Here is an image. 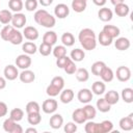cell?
I'll use <instances>...</instances> for the list:
<instances>
[{
    "mask_svg": "<svg viewBox=\"0 0 133 133\" xmlns=\"http://www.w3.org/2000/svg\"><path fill=\"white\" fill-rule=\"evenodd\" d=\"M78 39L84 50L91 51L97 47L96 33L90 28H83L78 35Z\"/></svg>",
    "mask_w": 133,
    "mask_h": 133,
    "instance_id": "6da1fadb",
    "label": "cell"
},
{
    "mask_svg": "<svg viewBox=\"0 0 133 133\" xmlns=\"http://www.w3.org/2000/svg\"><path fill=\"white\" fill-rule=\"evenodd\" d=\"M33 18H34V21L38 25H41L43 27H46V28H52V27H54V25L56 23L55 17L50 15L46 9L36 10Z\"/></svg>",
    "mask_w": 133,
    "mask_h": 133,
    "instance_id": "7a4b0ae2",
    "label": "cell"
},
{
    "mask_svg": "<svg viewBox=\"0 0 133 133\" xmlns=\"http://www.w3.org/2000/svg\"><path fill=\"white\" fill-rule=\"evenodd\" d=\"M3 130L7 133H23V128L10 117L3 122Z\"/></svg>",
    "mask_w": 133,
    "mask_h": 133,
    "instance_id": "3957f363",
    "label": "cell"
},
{
    "mask_svg": "<svg viewBox=\"0 0 133 133\" xmlns=\"http://www.w3.org/2000/svg\"><path fill=\"white\" fill-rule=\"evenodd\" d=\"M116 78L118 81L121 82H127L130 80L131 78V70L128 68V66H125V65H121L116 69Z\"/></svg>",
    "mask_w": 133,
    "mask_h": 133,
    "instance_id": "277c9868",
    "label": "cell"
},
{
    "mask_svg": "<svg viewBox=\"0 0 133 133\" xmlns=\"http://www.w3.org/2000/svg\"><path fill=\"white\" fill-rule=\"evenodd\" d=\"M57 106H58L57 101L54 100V99H52V98H50V99L45 100L43 102V104H42V110L45 113H48V114L54 113L56 111V109H57Z\"/></svg>",
    "mask_w": 133,
    "mask_h": 133,
    "instance_id": "5b68a950",
    "label": "cell"
},
{
    "mask_svg": "<svg viewBox=\"0 0 133 133\" xmlns=\"http://www.w3.org/2000/svg\"><path fill=\"white\" fill-rule=\"evenodd\" d=\"M16 65L22 70H26L31 65V58L28 54H21L16 58Z\"/></svg>",
    "mask_w": 133,
    "mask_h": 133,
    "instance_id": "8992f818",
    "label": "cell"
},
{
    "mask_svg": "<svg viewBox=\"0 0 133 133\" xmlns=\"http://www.w3.org/2000/svg\"><path fill=\"white\" fill-rule=\"evenodd\" d=\"M92 97H94V94L88 88H81L78 91V95H77V98H78L79 102L80 103H83V104L89 103L92 100Z\"/></svg>",
    "mask_w": 133,
    "mask_h": 133,
    "instance_id": "52a82bcc",
    "label": "cell"
},
{
    "mask_svg": "<svg viewBox=\"0 0 133 133\" xmlns=\"http://www.w3.org/2000/svg\"><path fill=\"white\" fill-rule=\"evenodd\" d=\"M27 22L26 16L22 12H16L15 15H12L11 18V24L15 28H23L25 26Z\"/></svg>",
    "mask_w": 133,
    "mask_h": 133,
    "instance_id": "ba28073f",
    "label": "cell"
},
{
    "mask_svg": "<svg viewBox=\"0 0 133 133\" xmlns=\"http://www.w3.org/2000/svg\"><path fill=\"white\" fill-rule=\"evenodd\" d=\"M54 15L58 19H64L70 15V8L64 3H59L54 8Z\"/></svg>",
    "mask_w": 133,
    "mask_h": 133,
    "instance_id": "9c48e42d",
    "label": "cell"
},
{
    "mask_svg": "<svg viewBox=\"0 0 133 133\" xmlns=\"http://www.w3.org/2000/svg\"><path fill=\"white\" fill-rule=\"evenodd\" d=\"M3 74H4V77L6 80H9V81H12L15 79H17V77H19V71H18V68L12 65V64H8L5 66L4 71H3Z\"/></svg>",
    "mask_w": 133,
    "mask_h": 133,
    "instance_id": "30bf717a",
    "label": "cell"
},
{
    "mask_svg": "<svg viewBox=\"0 0 133 133\" xmlns=\"http://www.w3.org/2000/svg\"><path fill=\"white\" fill-rule=\"evenodd\" d=\"M23 36L28 41H35L38 38V30L33 26H26L23 31Z\"/></svg>",
    "mask_w": 133,
    "mask_h": 133,
    "instance_id": "8fae6325",
    "label": "cell"
},
{
    "mask_svg": "<svg viewBox=\"0 0 133 133\" xmlns=\"http://www.w3.org/2000/svg\"><path fill=\"white\" fill-rule=\"evenodd\" d=\"M119 128L124 131H131L133 129V113H130L128 116H125L119 119Z\"/></svg>",
    "mask_w": 133,
    "mask_h": 133,
    "instance_id": "7c38bea8",
    "label": "cell"
},
{
    "mask_svg": "<svg viewBox=\"0 0 133 133\" xmlns=\"http://www.w3.org/2000/svg\"><path fill=\"white\" fill-rule=\"evenodd\" d=\"M19 78L23 83H31L35 80V74L34 72L26 69V70H23L21 74H19Z\"/></svg>",
    "mask_w": 133,
    "mask_h": 133,
    "instance_id": "4fadbf2b",
    "label": "cell"
},
{
    "mask_svg": "<svg viewBox=\"0 0 133 133\" xmlns=\"http://www.w3.org/2000/svg\"><path fill=\"white\" fill-rule=\"evenodd\" d=\"M112 17H113V12L108 7H102L98 11V18L101 21H103V22H109V21H111Z\"/></svg>",
    "mask_w": 133,
    "mask_h": 133,
    "instance_id": "5bb4252c",
    "label": "cell"
},
{
    "mask_svg": "<svg viewBox=\"0 0 133 133\" xmlns=\"http://www.w3.org/2000/svg\"><path fill=\"white\" fill-rule=\"evenodd\" d=\"M102 31H104V32H105L107 35H109L112 39L118 37V35H119V33H121L119 28L116 27V26H114V25H105V26L103 27V30H102Z\"/></svg>",
    "mask_w": 133,
    "mask_h": 133,
    "instance_id": "9a60e30c",
    "label": "cell"
},
{
    "mask_svg": "<svg viewBox=\"0 0 133 133\" xmlns=\"http://www.w3.org/2000/svg\"><path fill=\"white\" fill-rule=\"evenodd\" d=\"M114 46L117 50L125 51V50H128L130 48L131 43L127 37H116V39L114 42Z\"/></svg>",
    "mask_w": 133,
    "mask_h": 133,
    "instance_id": "2e32d148",
    "label": "cell"
},
{
    "mask_svg": "<svg viewBox=\"0 0 133 133\" xmlns=\"http://www.w3.org/2000/svg\"><path fill=\"white\" fill-rule=\"evenodd\" d=\"M49 124H50V127L52 129H59L62 125H63V117L61 116V114L59 113H55L53 114L51 117H50V121H49Z\"/></svg>",
    "mask_w": 133,
    "mask_h": 133,
    "instance_id": "e0dca14e",
    "label": "cell"
},
{
    "mask_svg": "<svg viewBox=\"0 0 133 133\" xmlns=\"http://www.w3.org/2000/svg\"><path fill=\"white\" fill-rule=\"evenodd\" d=\"M61 103L63 104H69L73 101L74 99V91L71 88H66V89H62L60 91V97H59Z\"/></svg>",
    "mask_w": 133,
    "mask_h": 133,
    "instance_id": "ac0fdd59",
    "label": "cell"
},
{
    "mask_svg": "<svg viewBox=\"0 0 133 133\" xmlns=\"http://www.w3.org/2000/svg\"><path fill=\"white\" fill-rule=\"evenodd\" d=\"M100 77H101V79H102L103 82H111L113 80V78H114V73H113V71L110 68H108L106 65L103 69V71L101 72Z\"/></svg>",
    "mask_w": 133,
    "mask_h": 133,
    "instance_id": "d6986e66",
    "label": "cell"
},
{
    "mask_svg": "<svg viewBox=\"0 0 133 133\" xmlns=\"http://www.w3.org/2000/svg\"><path fill=\"white\" fill-rule=\"evenodd\" d=\"M72 117H73V121L76 123V124H84L87 119L85 117V114L82 110V108H78L76 109L73 114H72Z\"/></svg>",
    "mask_w": 133,
    "mask_h": 133,
    "instance_id": "ffe728a7",
    "label": "cell"
},
{
    "mask_svg": "<svg viewBox=\"0 0 133 133\" xmlns=\"http://www.w3.org/2000/svg\"><path fill=\"white\" fill-rule=\"evenodd\" d=\"M105 90H106V85L103 81H96L91 85V91L95 95H98V96L103 95Z\"/></svg>",
    "mask_w": 133,
    "mask_h": 133,
    "instance_id": "44dd1931",
    "label": "cell"
},
{
    "mask_svg": "<svg viewBox=\"0 0 133 133\" xmlns=\"http://www.w3.org/2000/svg\"><path fill=\"white\" fill-rule=\"evenodd\" d=\"M114 12L116 14V16L118 17H126L129 12H130V8L127 4L125 3H121V4H116L114 5Z\"/></svg>",
    "mask_w": 133,
    "mask_h": 133,
    "instance_id": "7402d4cb",
    "label": "cell"
},
{
    "mask_svg": "<svg viewBox=\"0 0 133 133\" xmlns=\"http://www.w3.org/2000/svg\"><path fill=\"white\" fill-rule=\"evenodd\" d=\"M23 37H24L23 33H21L19 30H17L15 28V30L12 31V33L10 34V36L8 38V42L11 43L12 45H20L23 42Z\"/></svg>",
    "mask_w": 133,
    "mask_h": 133,
    "instance_id": "603a6c76",
    "label": "cell"
},
{
    "mask_svg": "<svg viewBox=\"0 0 133 133\" xmlns=\"http://www.w3.org/2000/svg\"><path fill=\"white\" fill-rule=\"evenodd\" d=\"M75 75H76V79L79 81V82H86L88 79H89V73L86 69L84 68H80V69H77L76 72H75Z\"/></svg>",
    "mask_w": 133,
    "mask_h": 133,
    "instance_id": "cb8c5ba5",
    "label": "cell"
},
{
    "mask_svg": "<svg viewBox=\"0 0 133 133\" xmlns=\"http://www.w3.org/2000/svg\"><path fill=\"white\" fill-rule=\"evenodd\" d=\"M104 99L112 106V105H114V104H116V103L118 102V100H119V95H118L117 91H115V90H109V91H107V92L105 94Z\"/></svg>",
    "mask_w": 133,
    "mask_h": 133,
    "instance_id": "d4e9b609",
    "label": "cell"
},
{
    "mask_svg": "<svg viewBox=\"0 0 133 133\" xmlns=\"http://www.w3.org/2000/svg\"><path fill=\"white\" fill-rule=\"evenodd\" d=\"M96 106H97V109H98L100 112H103V113L108 112V111H110V109H111V105H110L104 98H100V99L97 101Z\"/></svg>",
    "mask_w": 133,
    "mask_h": 133,
    "instance_id": "484cf974",
    "label": "cell"
},
{
    "mask_svg": "<svg viewBox=\"0 0 133 133\" xmlns=\"http://www.w3.org/2000/svg\"><path fill=\"white\" fill-rule=\"evenodd\" d=\"M82 110H83V112H84V114H85V117H86V119H94L95 117H96V115H97V110H96V108L92 106V105H90V104H86L83 108H82Z\"/></svg>",
    "mask_w": 133,
    "mask_h": 133,
    "instance_id": "4316f807",
    "label": "cell"
},
{
    "mask_svg": "<svg viewBox=\"0 0 133 133\" xmlns=\"http://www.w3.org/2000/svg\"><path fill=\"white\" fill-rule=\"evenodd\" d=\"M57 42V34L54 31H47L43 36V43L53 46Z\"/></svg>",
    "mask_w": 133,
    "mask_h": 133,
    "instance_id": "83f0119b",
    "label": "cell"
},
{
    "mask_svg": "<svg viewBox=\"0 0 133 133\" xmlns=\"http://www.w3.org/2000/svg\"><path fill=\"white\" fill-rule=\"evenodd\" d=\"M84 57H85V53H84V51L82 49L77 48V49L72 50V52H71V59L73 61H75V62L82 61L84 59Z\"/></svg>",
    "mask_w": 133,
    "mask_h": 133,
    "instance_id": "f1b7e54d",
    "label": "cell"
},
{
    "mask_svg": "<svg viewBox=\"0 0 133 133\" xmlns=\"http://www.w3.org/2000/svg\"><path fill=\"white\" fill-rule=\"evenodd\" d=\"M86 6H87V3L84 0H73L72 1V8L76 12H82V11H84L85 8H86Z\"/></svg>",
    "mask_w": 133,
    "mask_h": 133,
    "instance_id": "f546056e",
    "label": "cell"
},
{
    "mask_svg": "<svg viewBox=\"0 0 133 133\" xmlns=\"http://www.w3.org/2000/svg\"><path fill=\"white\" fill-rule=\"evenodd\" d=\"M22 50L24 51L25 54H28V55H32L34 54L36 51H37V47L34 43L32 42H26L22 45Z\"/></svg>",
    "mask_w": 133,
    "mask_h": 133,
    "instance_id": "4dcf8cb0",
    "label": "cell"
},
{
    "mask_svg": "<svg viewBox=\"0 0 133 133\" xmlns=\"http://www.w3.org/2000/svg\"><path fill=\"white\" fill-rule=\"evenodd\" d=\"M8 7L11 11L15 12H21V10L24 7V3L22 0H9L8 1Z\"/></svg>",
    "mask_w": 133,
    "mask_h": 133,
    "instance_id": "1f68e13d",
    "label": "cell"
},
{
    "mask_svg": "<svg viewBox=\"0 0 133 133\" xmlns=\"http://www.w3.org/2000/svg\"><path fill=\"white\" fill-rule=\"evenodd\" d=\"M61 43L65 47H72L75 44V37L71 32H64L61 35Z\"/></svg>",
    "mask_w": 133,
    "mask_h": 133,
    "instance_id": "d6a6232c",
    "label": "cell"
},
{
    "mask_svg": "<svg viewBox=\"0 0 133 133\" xmlns=\"http://www.w3.org/2000/svg\"><path fill=\"white\" fill-rule=\"evenodd\" d=\"M98 42L100 43V45H102L104 47H107V46H110L112 44L113 39L109 35H107L104 31H101L99 36H98Z\"/></svg>",
    "mask_w": 133,
    "mask_h": 133,
    "instance_id": "836d02e7",
    "label": "cell"
},
{
    "mask_svg": "<svg viewBox=\"0 0 133 133\" xmlns=\"http://www.w3.org/2000/svg\"><path fill=\"white\" fill-rule=\"evenodd\" d=\"M15 30V27L12 25H5L2 29H1V32H0V35H1V38L5 42H8V38L10 36V34L12 33V31Z\"/></svg>",
    "mask_w": 133,
    "mask_h": 133,
    "instance_id": "e575fe53",
    "label": "cell"
},
{
    "mask_svg": "<svg viewBox=\"0 0 133 133\" xmlns=\"http://www.w3.org/2000/svg\"><path fill=\"white\" fill-rule=\"evenodd\" d=\"M122 99L126 103H132L133 102V89L130 87H126L122 90Z\"/></svg>",
    "mask_w": 133,
    "mask_h": 133,
    "instance_id": "d590c367",
    "label": "cell"
},
{
    "mask_svg": "<svg viewBox=\"0 0 133 133\" xmlns=\"http://www.w3.org/2000/svg\"><path fill=\"white\" fill-rule=\"evenodd\" d=\"M84 130L86 133H100L99 123H95V122H92V119H90L88 123H86Z\"/></svg>",
    "mask_w": 133,
    "mask_h": 133,
    "instance_id": "8d00e7d4",
    "label": "cell"
},
{
    "mask_svg": "<svg viewBox=\"0 0 133 133\" xmlns=\"http://www.w3.org/2000/svg\"><path fill=\"white\" fill-rule=\"evenodd\" d=\"M12 14L8 9H2L0 10V23L7 25L9 22H11Z\"/></svg>",
    "mask_w": 133,
    "mask_h": 133,
    "instance_id": "74e56055",
    "label": "cell"
},
{
    "mask_svg": "<svg viewBox=\"0 0 133 133\" xmlns=\"http://www.w3.org/2000/svg\"><path fill=\"white\" fill-rule=\"evenodd\" d=\"M27 121L30 125H38L42 122V116L39 112H34V113H28L27 114Z\"/></svg>",
    "mask_w": 133,
    "mask_h": 133,
    "instance_id": "f35d334b",
    "label": "cell"
},
{
    "mask_svg": "<svg viewBox=\"0 0 133 133\" xmlns=\"http://www.w3.org/2000/svg\"><path fill=\"white\" fill-rule=\"evenodd\" d=\"M99 127H100V133H108L113 130V124L108 119H105L102 123H100Z\"/></svg>",
    "mask_w": 133,
    "mask_h": 133,
    "instance_id": "ab89813d",
    "label": "cell"
},
{
    "mask_svg": "<svg viewBox=\"0 0 133 133\" xmlns=\"http://www.w3.org/2000/svg\"><path fill=\"white\" fill-rule=\"evenodd\" d=\"M106 66L105 62L104 61H96L92 63L91 65V73L95 75V76H100L101 72L103 71V69Z\"/></svg>",
    "mask_w": 133,
    "mask_h": 133,
    "instance_id": "60d3db41",
    "label": "cell"
},
{
    "mask_svg": "<svg viewBox=\"0 0 133 133\" xmlns=\"http://www.w3.org/2000/svg\"><path fill=\"white\" fill-rule=\"evenodd\" d=\"M23 116H24V111L21 108H14L9 113V117L17 123L20 122L23 118Z\"/></svg>",
    "mask_w": 133,
    "mask_h": 133,
    "instance_id": "b9f144b4",
    "label": "cell"
},
{
    "mask_svg": "<svg viewBox=\"0 0 133 133\" xmlns=\"http://www.w3.org/2000/svg\"><path fill=\"white\" fill-rule=\"evenodd\" d=\"M26 113H34V112H39L41 111V106L37 102L35 101H31V102H28L27 105H26Z\"/></svg>",
    "mask_w": 133,
    "mask_h": 133,
    "instance_id": "7bdbcfd3",
    "label": "cell"
},
{
    "mask_svg": "<svg viewBox=\"0 0 133 133\" xmlns=\"http://www.w3.org/2000/svg\"><path fill=\"white\" fill-rule=\"evenodd\" d=\"M52 53L56 58L62 57V56L66 55V47L63 45H58L54 49H52Z\"/></svg>",
    "mask_w": 133,
    "mask_h": 133,
    "instance_id": "ee69618b",
    "label": "cell"
},
{
    "mask_svg": "<svg viewBox=\"0 0 133 133\" xmlns=\"http://www.w3.org/2000/svg\"><path fill=\"white\" fill-rule=\"evenodd\" d=\"M38 52L43 56H48L52 52V46L51 45H48L46 43H42L41 46L38 47Z\"/></svg>",
    "mask_w": 133,
    "mask_h": 133,
    "instance_id": "f6af8a7d",
    "label": "cell"
},
{
    "mask_svg": "<svg viewBox=\"0 0 133 133\" xmlns=\"http://www.w3.org/2000/svg\"><path fill=\"white\" fill-rule=\"evenodd\" d=\"M50 84H52V85L56 86L57 88H59L60 90H62V89H63V86H64V80H63L62 77L56 76V77H54V78L51 80V83H50Z\"/></svg>",
    "mask_w": 133,
    "mask_h": 133,
    "instance_id": "bcb514c9",
    "label": "cell"
},
{
    "mask_svg": "<svg viewBox=\"0 0 133 133\" xmlns=\"http://www.w3.org/2000/svg\"><path fill=\"white\" fill-rule=\"evenodd\" d=\"M60 91H61V90H60L59 88H57L56 86H54V85H52V84L48 85L47 88H46V92H47V95H48L49 97H51V98L58 96V95L60 94Z\"/></svg>",
    "mask_w": 133,
    "mask_h": 133,
    "instance_id": "7dc6e473",
    "label": "cell"
},
{
    "mask_svg": "<svg viewBox=\"0 0 133 133\" xmlns=\"http://www.w3.org/2000/svg\"><path fill=\"white\" fill-rule=\"evenodd\" d=\"M63 70H64V72H65L66 74L72 75V74H75V72H76V70H77V65H76L75 61H73V60L71 59V60L66 63V65L63 68Z\"/></svg>",
    "mask_w": 133,
    "mask_h": 133,
    "instance_id": "c3c4849f",
    "label": "cell"
},
{
    "mask_svg": "<svg viewBox=\"0 0 133 133\" xmlns=\"http://www.w3.org/2000/svg\"><path fill=\"white\" fill-rule=\"evenodd\" d=\"M38 2L37 0H26L25 1V8L28 11H33L37 8Z\"/></svg>",
    "mask_w": 133,
    "mask_h": 133,
    "instance_id": "681fc988",
    "label": "cell"
},
{
    "mask_svg": "<svg viewBox=\"0 0 133 133\" xmlns=\"http://www.w3.org/2000/svg\"><path fill=\"white\" fill-rule=\"evenodd\" d=\"M77 129L78 128H77V125H76L75 122H69L63 127V130H64L65 133H74V132L77 131Z\"/></svg>",
    "mask_w": 133,
    "mask_h": 133,
    "instance_id": "f907efd6",
    "label": "cell"
},
{
    "mask_svg": "<svg viewBox=\"0 0 133 133\" xmlns=\"http://www.w3.org/2000/svg\"><path fill=\"white\" fill-rule=\"evenodd\" d=\"M70 60H71V58H70V57H68L66 55H64V56L59 57V58H57V59H56V65H57L58 68H60V69H63Z\"/></svg>",
    "mask_w": 133,
    "mask_h": 133,
    "instance_id": "816d5d0a",
    "label": "cell"
},
{
    "mask_svg": "<svg viewBox=\"0 0 133 133\" xmlns=\"http://www.w3.org/2000/svg\"><path fill=\"white\" fill-rule=\"evenodd\" d=\"M7 114V105L4 102H0V117Z\"/></svg>",
    "mask_w": 133,
    "mask_h": 133,
    "instance_id": "f5cc1de1",
    "label": "cell"
},
{
    "mask_svg": "<svg viewBox=\"0 0 133 133\" xmlns=\"http://www.w3.org/2000/svg\"><path fill=\"white\" fill-rule=\"evenodd\" d=\"M52 2H53V0H38V3L43 6H49L52 4Z\"/></svg>",
    "mask_w": 133,
    "mask_h": 133,
    "instance_id": "db71d44e",
    "label": "cell"
},
{
    "mask_svg": "<svg viewBox=\"0 0 133 133\" xmlns=\"http://www.w3.org/2000/svg\"><path fill=\"white\" fill-rule=\"evenodd\" d=\"M94 4H96L97 6H104L107 2V0H92Z\"/></svg>",
    "mask_w": 133,
    "mask_h": 133,
    "instance_id": "11a10c76",
    "label": "cell"
},
{
    "mask_svg": "<svg viewBox=\"0 0 133 133\" xmlns=\"http://www.w3.org/2000/svg\"><path fill=\"white\" fill-rule=\"evenodd\" d=\"M5 86H6V79L0 76V89L5 88Z\"/></svg>",
    "mask_w": 133,
    "mask_h": 133,
    "instance_id": "9f6ffc18",
    "label": "cell"
},
{
    "mask_svg": "<svg viewBox=\"0 0 133 133\" xmlns=\"http://www.w3.org/2000/svg\"><path fill=\"white\" fill-rule=\"evenodd\" d=\"M110 1H111V3H112L113 5H116V4L124 3V1H125V0H110Z\"/></svg>",
    "mask_w": 133,
    "mask_h": 133,
    "instance_id": "6f0895ef",
    "label": "cell"
},
{
    "mask_svg": "<svg viewBox=\"0 0 133 133\" xmlns=\"http://www.w3.org/2000/svg\"><path fill=\"white\" fill-rule=\"evenodd\" d=\"M25 132H27V133H29V132L36 133V132H37V130H36L35 128H28V129H26V130H25Z\"/></svg>",
    "mask_w": 133,
    "mask_h": 133,
    "instance_id": "680465c9",
    "label": "cell"
},
{
    "mask_svg": "<svg viewBox=\"0 0 133 133\" xmlns=\"http://www.w3.org/2000/svg\"><path fill=\"white\" fill-rule=\"evenodd\" d=\"M84 1H87V0H84Z\"/></svg>",
    "mask_w": 133,
    "mask_h": 133,
    "instance_id": "91938a15",
    "label": "cell"
}]
</instances>
